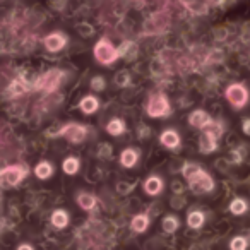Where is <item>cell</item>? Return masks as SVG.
<instances>
[{"mask_svg":"<svg viewBox=\"0 0 250 250\" xmlns=\"http://www.w3.org/2000/svg\"><path fill=\"white\" fill-rule=\"evenodd\" d=\"M221 136V129H209L206 134L201 136V141H199V149L202 153H212V151L218 147V137Z\"/></svg>","mask_w":250,"mask_h":250,"instance_id":"cell-8","label":"cell"},{"mask_svg":"<svg viewBox=\"0 0 250 250\" xmlns=\"http://www.w3.org/2000/svg\"><path fill=\"white\" fill-rule=\"evenodd\" d=\"M147 115L154 118L170 115V103H168L165 94H154V96H151L149 103H147Z\"/></svg>","mask_w":250,"mask_h":250,"instance_id":"cell-4","label":"cell"},{"mask_svg":"<svg viewBox=\"0 0 250 250\" xmlns=\"http://www.w3.org/2000/svg\"><path fill=\"white\" fill-rule=\"evenodd\" d=\"M62 168L67 175H76L77 170H79V160H77V158H67V160L63 161Z\"/></svg>","mask_w":250,"mask_h":250,"instance_id":"cell-21","label":"cell"},{"mask_svg":"<svg viewBox=\"0 0 250 250\" xmlns=\"http://www.w3.org/2000/svg\"><path fill=\"white\" fill-rule=\"evenodd\" d=\"M160 141L163 146L170 147V149H173V147H177L180 144V137H178V134L175 130H165L160 136Z\"/></svg>","mask_w":250,"mask_h":250,"instance_id":"cell-12","label":"cell"},{"mask_svg":"<svg viewBox=\"0 0 250 250\" xmlns=\"http://www.w3.org/2000/svg\"><path fill=\"white\" fill-rule=\"evenodd\" d=\"M187 225H188V228H192V229L201 228V226L204 225V214H202L201 211H192L187 218Z\"/></svg>","mask_w":250,"mask_h":250,"instance_id":"cell-19","label":"cell"},{"mask_svg":"<svg viewBox=\"0 0 250 250\" xmlns=\"http://www.w3.org/2000/svg\"><path fill=\"white\" fill-rule=\"evenodd\" d=\"M106 132L110 134V136H120V134L125 132V124L122 120H118V118H113V120L108 122Z\"/></svg>","mask_w":250,"mask_h":250,"instance_id":"cell-17","label":"cell"},{"mask_svg":"<svg viewBox=\"0 0 250 250\" xmlns=\"http://www.w3.org/2000/svg\"><path fill=\"white\" fill-rule=\"evenodd\" d=\"M118 57H120L118 50L115 48L110 42H106V40H101V42H98V45L94 46V59L100 63H103V65L113 63Z\"/></svg>","mask_w":250,"mask_h":250,"instance_id":"cell-2","label":"cell"},{"mask_svg":"<svg viewBox=\"0 0 250 250\" xmlns=\"http://www.w3.org/2000/svg\"><path fill=\"white\" fill-rule=\"evenodd\" d=\"M79 108L83 110V113L91 115V113H94L98 108H100V103H98V100L94 96H86L83 101H81Z\"/></svg>","mask_w":250,"mask_h":250,"instance_id":"cell-14","label":"cell"},{"mask_svg":"<svg viewBox=\"0 0 250 250\" xmlns=\"http://www.w3.org/2000/svg\"><path fill=\"white\" fill-rule=\"evenodd\" d=\"M188 124H190L192 127H197V129H206V127H209V125L212 124V120L204 110H195L194 113H190V117H188Z\"/></svg>","mask_w":250,"mask_h":250,"instance_id":"cell-10","label":"cell"},{"mask_svg":"<svg viewBox=\"0 0 250 250\" xmlns=\"http://www.w3.org/2000/svg\"><path fill=\"white\" fill-rule=\"evenodd\" d=\"M247 209H249V206H247V202L243 201V199H233V202L229 204V211H231L233 214H236V216L247 212Z\"/></svg>","mask_w":250,"mask_h":250,"instance_id":"cell-22","label":"cell"},{"mask_svg":"<svg viewBox=\"0 0 250 250\" xmlns=\"http://www.w3.org/2000/svg\"><path fill=\"white\" fill-rule=\"evenodd\" d=\"M137 160H139V153H137L136 149H125V151H122V154H120V163H122V167H125V168H132L134 165L137 163Z\"/></svg>","mask_w":250,"mask_h":250,"instance_id":"cell-11","label":"cell"},{"mask_svg":"<svg viewBox=\"0 0 250 250\" xmlns=\"http://www.w3.org/2000/svg\"><path fill=\"white\" fill-rule=\"evenodd\" d=\"M57 136H63L72 144H79L86 139L87 129L84 125H79V124H69V125H65V127H62V130H60Z\"/></svg>","mask_w":250,"mask_h":250,"instance_id":"cell-6","label":"cell"},{"mask_svg":"<svg viewBox=\"0 0 250 250\" xmlns=\"http://www.w3.org/2000/svg\"><path fill=\"white\" fill-rule=\"evenodd\" d=\"M184 175L188 180V187L195 194H206V192H211L214 188V182L212 178L202 170L199 165H185L184 167Z\"/></svg>","mask_w":250,"mask_h":250,"instance_id":"cell-1","label":"cell"},{"mask_svg":"<svg viewBox=\"0 0 250 250\" xmlns=\"http://www.w3.org/2000/svg\"><path fill=\"white\" fill-rule=\"evenodd\" d=\"M247 245H249V242H247L243 236H236V238H233L231 243H229V249L231 250H243Z\"/></svg>","mask_w":250,"mask_h":250,"instance_id":"cell-24","label":"cell"},{"mask_svg":"<svg viewBox=\"0 0 250 250\" xmlns=\"http://www.w3.org/2000/svg\"><path fill=\"white\" fill-rule=\"evenodd\" d=\"M161 188H163V182H161L160 177H149L146 182H144V190H146L149 195L160 194Z\"/></svg>","mask_w":250,"mask_h":250,"instance_id":"cell-13","label":"cell"},{"mask_svg":"<svg viewBox=\"0 0 250 250\" xmlns=\"http://www.w3.org/2000/svg\"><path fill=\"white\" fill-rule=\"evenodd\" d=\"M77 204H79L84 211H91V209L96 206V199L91 194H81L79 197H77Z\"/></svg>","mask_w":250,"mask_h":250,"instance_id":"cell-20","label":"cell"},{"mask_svg":"<svg viewBox=\"0 0 250 250\" xmlns=\"http://www.w3.org/2000/svg\"><path fill=\"white\" fill-rule=\"evenodd\" d=\"M115 83H117V86H120V87H124V86H127V84L130 83V76L127 72H118L117 76H115Z\"/></svg>","mask_w":250,"mask_h":250,"instance_id":"cell-25","label":"cell"},{"mask_svg":"<svg viewBox=\"0 0 250 250\" xmlns=\"http://www.w3.org/2000/svg\"><path fill=\"white\" fill-rule=\"evenodd\" d=\"M52 223L55 228H65L67 223H69V214L63 209H59L52 214Z\"/></svg>","mask_w":250,"mask_h":250,"instance_id":"cell-18","label":"cell"},{"mask_svg":"<svg viewBox=\"0 0 250 250\" xmlns=\"http://www.w3.org/2000/svg\"><path fill=\"white\" fill-rule=\"evenodd\" d=\"M91 87L96 91H103L104 89V79L103 77H93V81H91Z\"/></svg>","mask_w":250,"mask_h":250,"instance_id":"cell-26","label":"cell"},{"mask_svg":"<svg viewBox=\"0 0 250 250\" xmlns=\"http://www.w3.org/2000/svg\"><path fill=\"white\" fill-rule=\"evenodd\" d=\"M163 229L167 233H175L178 229V219L175 216H167L163 219Z\"/></svg>","mask_w":250,"mask_h":250,"instance_id":"cell-23","label":"cell"},{"mask_svg":"<svg viewBox=\"0 0 250 250\" xmlns=\"http://www.w3.org/2000/svg\"><path fill=\"white\" fill-rule=\"evenodd\" d=\"M67 43V38L63 35H60V33H53V35H48L45 40H43V45H45V48L48 50V52H60V50L65 46Z\"/></svg>","mask_w":250,"mask_h":250,"instance_id":"cell-9","label":"cell"},{"mask_svg":"<svg viewBox=\"0 0 250 250\" xmlns=\"http://www.w3.org/2000/svg\"><path fill=\"white\" fill-rule=\"evenodd\" d=\"M242 130H243V134H247V136H250V118H249V120H243V124H242Z\"/></svg>","mask_w":250,"mask_h":250,"instance_id":"cell-27","label":"cell"},{"mask_svg":"<svg viewBox=\"0 0 250 250\" xmlns=\"http://www.w3.org/2000/svg\"><path fill=\"white\" fill-rule=\"evenodd\" d=\"M52 173H53V168H52V165H50L48 161H42V163L36 165L35 175L38 178H42V180H45V178H50V177H52Z\"/></svg>","mask_w":250,"mask_h":250,"instance_id":"cell-16","label":"cell"},{"mask_svg":"<svg viewBox=\"0 0 250 250\" xmlns=\"http://www.w3.org/2000/svg\"><path fill=\"white\" fill-rule=\"evenodd\" d=\"M111 154V147L110 146H101V156H108Z\"/></svg>","mask_w":250,"mask_h":250,"instance_id":"cell-28","label":"cell"},{"mask_svg":"<svg viewBox=\"0 0 250 250\" xmlns=\"http://www.w3.org/2000/svg\"><path fill=\"white\" fill-rule=\"evenodd\" d=\"M226 98L228 101L236 108H242L249 101V91L242 86V84H231V86L226 89Z\"/></svg>","mask_w":250,"mask_h":250,"instance_id":"cell-7","label":"cell"},{"mask_svg":"<svg viewBox=\"0 0 250 250\" xmlns=\"http://www.w3.org/2000/svg\"><path fill=\"white\" fill-rule=\"evenodd\" d=\"M26 173H28L26 168L18 167V165H16V167H7L0 173V180H2L4 187H14V185H18L19 182L26 177Z\"/></svg>","mask_w":250,"mask_h":250,"instance_id":"cell-5","label":"cell"},{"mask_svg":"<svg viewBox=\"0 0 250 250\" xmlns=\"http://www.w3.org/2000/svg\"><path fill=\"white\" fill-rule=\"evenodd\" d=\"M130 226H132V229H134V231H137V233L146 231L147 226H149V218H147L146 214H137V216H134V219H132V223H130Z\"/></svg>","mask_w":250,"mask_h":250,"instance_id":"cell-15","label":"cell"},{"mask_svg":"<svg viewBox=\"0 0 250 250\" xmlns=\"http://www.w3.org/2000/svg\"><path fill=\"white\" fill-rule=\"evenodd\" d=\"M62 79H63L62 70H57V69L48 70V72H45L38 79L36 89H43V91H46V93H52V91H55L57 87L60 86V81Z\"/></svg>","mask_w":250,"mask_h":250,"instance_id":"cell-3","label":"cell"},{"mask_svg":"<svg viewBox=\"0 0 250 250\" xmlns=\"http://www.w3.org/2000/svg\"><path fill=\"white\" fill-rule=\"evenodd\" d=\"M31 245H19V250H31Z\"/></svg>","mask_w":250,"mask_h":250,"instance_id":"cell-29","label":"cell"}]
</instances>
